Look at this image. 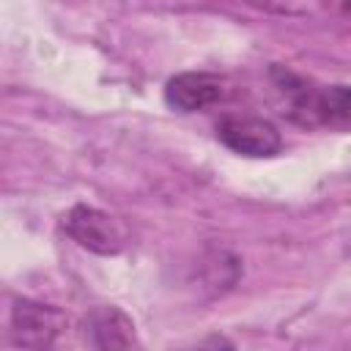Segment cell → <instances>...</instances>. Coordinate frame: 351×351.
Here are the masks:
<instances>
[{
    "label": "cell",
    "instance_id": "obj_1",
    "mask_svg": "<svg viewBox=\"0 0 351 351\" xmlns=\"http://www.w3.org/2000/svg\"><path fill=\"white\" fill-rule=\"evenodd\" d=\"M274 90L282 99V115L307 129L351 132V85H318L282 66L269 71Z\"/></svg>",
    "mask_w": 351,
    "mask_h": 351
},
{
    "label": "cell",
    "instance_id": "obj_2",
    "mask_svg": "<svg viewBox=\"0 0 351 351\" xmlns=\"http://www.w3.org/2000/svg\"><path fill=\"white\" fill-rule=\"evenodd\" d=\"M63 230L71 241L96 255H118L129 241L121 219L88 203H74L63 214Z\"/></svg>",
    "mask_w": 351,
    "mask_h": 351
},
{
    "label": "cell",
    "instance_id": "obj_3",
    "mask_svg": "<svg viewBox=\"0 0 351 351\" xmlns=\"http://www.w3.org/2000/svg\"><path fill=\"white\" fill-rule=\"evenodd\" d=\"M69 318L63 310L36 302V299H14L8 315V335L14 346L22 348H49L66 332Z\"/></svg>",
    "mask_w": 351,
    "mask_h": 351
},
{
    "label": "cell",
    "instance_id": "obj_4",
    "mask_svg": "<svg viewBox=\"0 0 351 351\" xmlns=\"http://www.w3.org/2000/svg\"><path fill=\"white\" fill-rule=\"evenodd\" d=\"M217 140L228 151L250 159L277 156L285 145L280 129L258 115H222L217 121Z\"/></svg>",
    "mask_w": 351,
    "mask_h": 351
},
{
    "label": "cell",
    "instance_id": "obj_5",
    "mask_svg": "<svg viewBox=\"0 0 351 351\" xmlns=\"http://www.w3.org/2000/svg\"><path fill=\"white\" fill-rule=\"evenodd\" d=\"M225 99V80L211 71H181L165 82V104L176 112H200Z\"/></svg>",
    "mask_w": 351,
    "mask_h": 351
},
{
    "label": "cell",
    "instance_id": "obj_6",
    "mask_svg": "<svg viewBox=\"0 0 351 351\" xmlns=\"http://www.w3.org/2000/svg\"><path fill=\"white\" fill-rule=\"evenodd\" d=\"M82 329H85V340H88V346L101 348V351H107V348L112 351V348H132V346H137L134 321H132L121 307H112V304L93 307V310L85 315Z\"/></svg>",
    "mask_w": 351,
    "mask_h": 351
},
{
    "label": "cell",
    "instance_id": "obj_7",
    "mask_svg": "<svg viewBox=\"0 0 351 351\" xmlns=\"http://www.w3.org/2000/svg\"><path fill=\"white\" fill-rule=\"evenodd\" d=\"M239 3L271 16H313L324 8L326 0H239Z\"/></svg>",
    "mask_w": 351,
    "mask_h": 351
},
{
    "label": "cell",
    "instance_id": "obj_8",
    "mask_svg": "<svg viewBox=\"0 0 351 351\" xmlns=\"http://www.w3.org/2000/svg\"><path fill=\"white\" fill-rule=\"evenodd\" d=\"M340 3H343V11L351 16V0H340Z\"/></svg>",
    "mask_w": 351,
    "mask_h": 351
}]
</instances>
